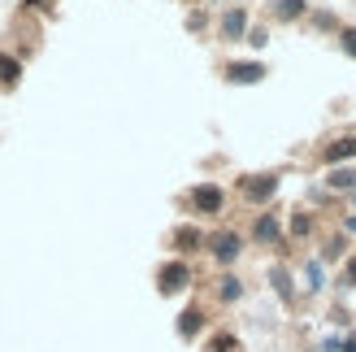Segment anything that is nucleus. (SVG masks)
Instances as JSON below:
<instances>
[{"mask_svg":"<svg viewBox=\"0 0 356 352\" xmlns=\"http://www.w3.org/2000/svg\"><path fill=\"white\" fill-rule=\"evenodd\" d=\"M243 40L252 44V48H265V44H270V31H265V26H248V35H243Z\"/></svg>","mask_w":356,"mask_h":352,"instance_id":"obj_19","label":"nucleus"},{"mask_svg":"<svg viewBox=\"0 0 356 352\" xmlns=\"http://www.w3.org/2000/svg\"><path fill=\"white\" fill-rule=\"evenodd\" d=\"M209 253H213V261H222V266H230L239 253H243V239L235 235V231H218L209 239Z\"/></svg>","mask_w":356,"mask_h":352,"instance_id":"obj_4","label":"nucleus"},{"mask_svg":"<svg viewBox=\"0 0 356 352\" xmlns=\"http://www.w3.org/2000/svg\"><path fill=\"white\" fill-rule=\"evenodd\" d=\"M339 287H356V257L348 261V270L339 274Z\"/></svg>","mask_w":356,"mask_h":352,"instance_id":"obj_21","label":"nucleus"},{"mask_svg":"<svg viewBox=\"0 0 356 352\" xmlns=\"http://www.w3.org/2000/svg\"><path fill=\"white\" fill-rule=\"evenodd\" d=\"M352 200H356V191H352Z\"/></svg>","mask_w":356,"mask_h":352,"instance_id":"obj_24","label":"nucleus"},{"mask_svg":"<svg viewBox=\"0 0 356 352\" xmlns=\"http://www.w3.org/2000/svg\"><path fill=\"white\" fill-rule=\"evenodd\" d=\"M322 157H326V166H343V161H352V157H356V135H339V139H330Z\"/></svg>","mask_w":356,"mask_h":352,"instance_id":"obj_6","label":"nucleus"},{"mask_svg":"<svg viewBox=\"0 0 356 352\" xmlns=\"http://www.w3.org/2000/svg\"><path fill=\"white\" fill-rule=\"evenodd\" d=\"M248 35V9H226L222 13V40H243Z\"/></svg>","mask_w":356,"mask_h":352,"instance_id":"obj_7","label":"nucleus"},{"mask_svg":"<svg viewBox=\"0 0 356 352\" xmlns=\"http://www.w3.org/2000/svg\"><path fill=\"white\" fill-rule=\"evenodd\" d=\"M343 231H348V235H356V218H352V214L343 218Z\"/></svg>","mask_w":356,"mask_h":352,"instance_id":"obj_23","label":"nucleus"},{"mask_svg":"<svg viewBox=\"0 0 356 352\" xmlns=\"http://www.w3.org/2000/svg\"><path fill=\"white\" fill-rule=\"evenodd\" d=\"M252 239H257V243H282V226H278V218H274V214H261L257 226H252Z\"/></svg>","mask_w":356,"mask_h":352,"instance_id":"obj_8","label":"nucleus"},{"mask_svg":"<svg viewBox=\"0 0 356 352\" xmlns=\"http://www.w3.org/2000/svg\"><path fill=\"white\" fill-rule=\"evenodd\" d=\"M187 283H191V266H187V261H165V266L156 270V287H161V296L183 291Z\"/></svg>","mask_w":356,"mask_h":352,"instance_id":"obj_1","label":"nucleus"},{"mask_svg":"<svg viewBox=\"0 0 356 352\" xmlns=\"http://www.w3.org/2000/svg\"><path fill=\"white\" fill-rule=\"evenodd\" d=\"M291 235H300V239L313 235V218L305 214V209H296V214H291Z\"/></svg>","mask_w":356,"mask_h":352,"instance_id":"obj_17","label":"nucleus"},{"mask_svg":"<svg viewBox=\"0 0 356 352\" xmlns=\"http://www.w3.org/2000/svg\"><path fill=\"white\" fill-rule=\"evenodd\" d=\"M339 48L348 52V57H356V26H343L339 31Z\"/></svg>","mask_w":356,"mask_h":352,"instance_id":"obj_20","label":"nucleus"},{"mask_svg":"<svg viewBox=\"0 0 356 352\" xmlns=\"http://www.w3.org/2000/svg\"><path fill=\"white\" fill-rule=\"evenodd\" d=\"M218 296H222V301H239V296H243V283H239L235 274H222V283H218Z\"/></svg>","mask_w":356,"mask_h":352,"instance_id":"obj_15","label":"nucleus"},{"mask_svg":"<svg viewBox=\"0 0 356 352\" xmlns=\"http://www.w3.org/2000/svg\"><path fill=\"white\" fill-rule=\"evenodd\" d=\"M17 79H22V61L9 57V52H0V87H13Z\"/></svg>","mask_w":356,"mask_h":352,"instance_id":"obj_12","label":"nucleus"},{"mask_svg":"<svg viewBox=\"0 0 356 352\" xmlns=\"http://www.w3.org/2000/svg\"><path fill=\"white\" fill-rule=\"evenodd\" d=\"M200 243H204V235L195 231V226H178V231H174V248L178 253H195Z\"/></svg>","mask_w":356,"mask_h":352,"instance_id":"obj_11","label":"nucleus"},{"mask_svg":"<svg viewBox=\"0 0 356 352\" xmlns=\"http://www.w3.org/2000/svg\"><path fill=\"white\" fill-rule=\"evenodd\" d=\"M239 191H243L252 205H265V200L278 191V174H248V179L239 183Z\"/></svg>","mask_w":356,"mask_h":352,"instance_id":"obj_3","label":"nucleus"},{"mask_svg":"<svg viewBox=\"0 0 356 352\" xmlns=\"http://www.w3.org/2000/svg\"><path fill=\"white\" fill-rule=\"evenodd\" d=\"M213 352H235V339H230V335H218V339H213Z\"/></svg>","mask_w":356,"mask_h":352,"instance_id":"obj_22","label":"nucleus"},{"mask_svg":"<svg viewBox=\"0 0 356 352\" xmlns=\"http://www.w3.org/2000/svg\"><path fill=\"white\" fill-rule=\"evenodd\" d=\"M326 187L330 191H356V170L352 166H330L326 170Z\"/></svg>","mask_w":356,"mask_h":352,"instance_id":"obj_9","label":"nucleus"},{"mask_svg":"<svg viewBox=\"0 0 356 352\" xmlns=\"http://www.w3.org/2000/svg\"><path fill=\"white\" fill-rule=\"evenodd\" d=\"M343 257H348V239L343 235H330L326 248H322V266H326V261H343Z\"/></svg>","mask_w":356,"mask_h":352,"instance_id":"obj_14","label":"nucleus"},{"mask_svg":"<svg viewBox=\"0 0 356 352\" xmlns=\"http://www.w3.org/2000/svg\"><path fill=\"white\" fill-rule=\"evenodd\" d=\"M200 330H204V313L200 309H183V313H178V335H183V339L200 335Z\"/></svg>","mask_w":356,"mask_h":352,"instance_id":"obj_10","label":"nucleus"},{"mask_svg":"<svg viewBox=\"0 0 356 352\" xmlns=\"http://www.w3.org/2000/svg\"><path fill=\"white\" fill-rule=\"evenodd\" d=\"M226 79L239 83V87L261 83V79H265V65H261V61H230V65H226Z\"/></svg>","mask_w":356,"mask_h":352,"instance_id":"obj_5","label":"nucleus"},{"mask_svg":"<svg viewBox=\"0 0 356 352\" xmlns=\"http://www.w3.org/2000/svg\"><path fill=\"white\" fill-rule=\"evenodd\" d=\"M222 205H226V191L218 183H195L191 187V209L195 214H222Z\"/></svg>","mask_w":356,"mask_h":352,"instance_id":"obj_2","label":"nucleus"},{"mask_svg":"<svg viewBox=\"0 0 356 352\" xmlns=\"http://www.w3.org/2000/svg\"><path fill=\"white\" fill-rule=\"evenodd\" d=\"M270 283H274V291L282 296V301L291 305V296H296V291H291V274L282 270V266H274V270H270Z\"/></svg>","mask_w":356,"mask_h":352,"instance_id":"obj_13","label":"nucleus"},{"mask_svg":"<svg viewBox=\"0 0 356 352\" xmlns=\"http://www.w3.org/2000/svg\"><path fill=\"white\" fill-rule=\"evenodd\" d=\"M274 5H278L274 13L282 17V22H291V17H300V13H305V9H309V5H305V0H274Z\"/></svg>","mask_w":356,"mask_h":352,"instance_id":"obj_16","label":"nucleus"},{"mask_svg":"<svg viewBox=\"0 0 356 352\" xmlns=\"http://www.w3.org/2000/svg\"><path fill=\"white\" fill-rule=\"evenodd\" d=\"M305 274H309V291H322V287H326V278H322V261H309Z\"/></svg>","mask_w":356,"mask_h":352,"instance_id":"obj_18","label":"nucleus"}]
</instances>
